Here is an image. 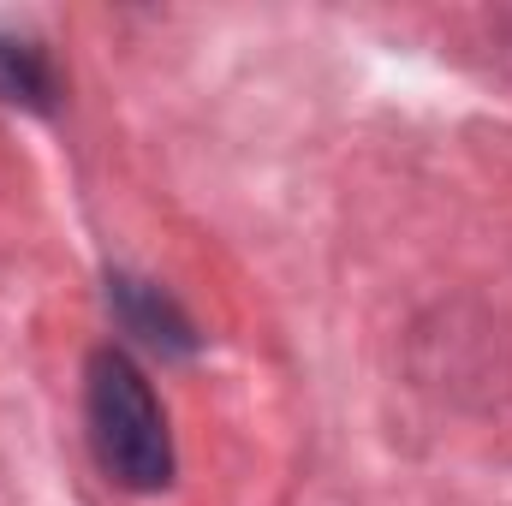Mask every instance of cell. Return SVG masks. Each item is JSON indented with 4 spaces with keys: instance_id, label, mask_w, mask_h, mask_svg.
Here are the masks:
<instances>
[{
    "instance_id": "cell-1",
    "label": "cell",
    "mask_w": 512,
    "mask_h": 506,
    "mask_svg": "<svg viewBox=\"0 0 512 506\" xmlns=\"http://www.w3.org/2000/svg\"><path fill=\"white\" fill-rule=\"evenodd\" d=\"M84 429L108 483H120L131 495H161L173 483L179 459H173L167 411L149 376L114 346H102L84 370Z\"/></svg>"
},
{
    "instance_id": "cell-2",
    "label": "cell",
    "mask_w": 512,
    "mask_h": 506,
    "mask_svg": "<svg viewBox=\"0 0 512 506\" xmlns=\"http://www.w3.org/2000/svg\"><path fill=\"white\" fill-rule=\"evenodd\" d=\"M108 310H114V322L126 328L137 346H149L161 358H191L203 346V334L179 310V298L149 286V280H137V274H108Z\"/></svg>"
},
{
    "instance_id": "cell-3",
    "label": "cell",
    "mask_w": 512,
    "mask_h": 506,
    "mask_svg": "<svg viewBox=\"0 0 512 506\" xmlns=\"http://www.w3.org/2000/svg\"><path fill=\"white\" fill-rule=\"evenodd\" d=\"M0 102L30 108V114H48L60 102V78H54V60L42 54V42L0 36Z\"/></svg>"
}]
</instances>
